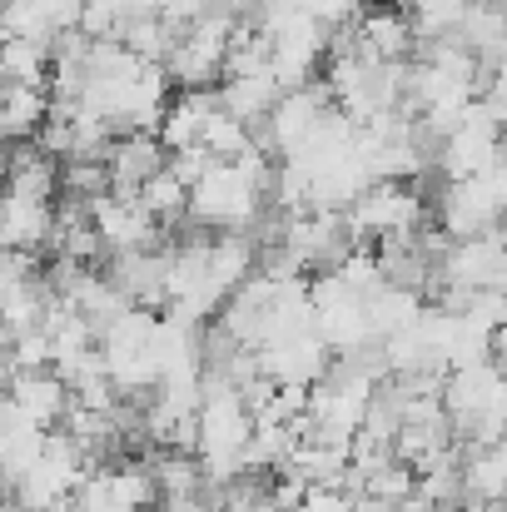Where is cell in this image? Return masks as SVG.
I'll use <instances>...</instances> for the list:
<instances>
[{"instance_id": "cell-2", "label": "cell", "mask_w": 507, "mask_h": 512, "mask_svg": "<svg viewBox=\"0 0 507 512\" xmlns=\"http://www.w3.org/2000/svg\"><path fill=\"white\" fill-rule=\"evenodd\" d=\"M423 189L418 184H393V179H373L353 204H348V229L358 239V249L378 244V239H403L423 229Z\"/></svg>"}, {"instance_id": "cell-16", "label": "cell", "mask_w": 507, "mask_h": 512, "mask_svg": "<svg viewBox=\"0 0 507 512\" xmlns=\"http://www.w3.org/2000/svg\"><path fill=\"white\" fill-rule=\"evenodd\" d=\"M199 145H204L219 165H234L239 155H249V150H254V130H249V125H239L234 115L214 110V115L204 120V130H199Z\"/></svg>"}, {"instance_id": "cell-12", "label": "cell", "mask_w": 507, "mask_h": 512, "mask_svg": "<svg viewBox=\"0 0 507 512\" xmlns=\"http://www.w3.org/2000/svg\"><path fill=\"white\" fill-rule=\"evenodd\" d=\"M145 463H150V473H155L160 503H174V498H204V493H209V483H204V463H199L194 453L155 448Z\"/></svg>"}, {"instance_id": "cell-13", "label": "cell", "mask_w": 507, "mask_h": 512, "mask_svg": "<svg viewBox=\"0 0 507 512\" xmlns=\"http://www.w3.org/2000/svg\"><path fill=\"white\" fill-rule=\"evenodd\" d=\"M363 309H368V334H373V343H383V339H393V334H403L423 314V294L383 284V289H373L363 299Z\"/></svg>"}, {"instance_id": "cell-14", "label": "cell", "mask_w": 507, "mask_h": 512, "mask_svg": "<svg viewBox=\"0 0 507 512\" xmlns=\"http://www.w3.org/2000/svg\"><path fill=\"white\" fill-rule=\"evenodd\" d=\"M140 204L150 209V219L160 224V229H179L184 219H189V184H179L174 179V170H160L155 179H145V189H140Z\"/></svg>"}, {"instance_id": "cell-7", "label": "cell", "mask_w": 507, "mask_h": 512, "mask_svg": "<svg viewBox=\"0 0 507 512\" xmlns=\"http://www.w3.org/2000/svg\"><path fill=\"white\" fill-rule=\"evenodd\" d=\"M10 398H15V408L35 423V428H60V418H65V408H70V388H65V378L55 373V368H45V373H10L5 383H0Z\"/></svg>"}, {"instance_id": "cell-18", "label": "cell", "mask_w": 507, "mask_h": 512, "mask_svg": "<svg viewBox=\"0 0 507 512\" xmlns=\"http://www.w3.org/2000/svg\"><path fill=\"white\" fill-rule=\"evenodd\" d=\"M413 493H418V473L408 468V463H388V468H378V473H368L363 478V493L358 498H378V503H393V508H403V503H413Z\"/></svg>"}, {"instance_id": "cell-19", "label": "cell", "mask_w": 507, "mask_h": 512, "mask_svg": "<svg viewBox=\"0 0 507 512\" xmlns=\"http://www.w3.org/2000/svg\"><path fill=\"white\" fill-rule=\"evenodd\" d=\"M214 165H219V160H214L204 145H189V150H174V155H169V170H174V179H179V184H189V189H194L204 174L214 170Z\"/></svg>"}, {"instance_id": "cell-10", "label": "cell", "mask_w": 507, "mask_h": 512, "mask_svg": "<svg viewBox=\"0 0 507 512\" xmlns=\"http://www.w3.org/2000/svg\"><path fill=\"white\" fill-rule=\"evenodd\" d=\"M50 120V95L35 85H5L0 90V140L5 145H25L40 135V125Z\"/></svg>"}, {"instance_id": "cell-8", "label": "cell", "mask_w": 507, "mask_h": 512, "mask_svg": "<svg viewBox=\"0 0 507 512\" xmlns=\"http://www.w3.org/2000/svg\"><path fill=\"white\" fill-rule=\"evenodd\" d=\"M463 498L478 508H503L507 498V438L488 443V448H463Z\"/></svg>"}, {"instance_id": "cell-24", "label": "cell", "mask_w": 507, "mask_h": 512, "mask_svg": "<svg viewBox=\"0 0 507 512\" xmlns=\"http://www.w3.org/2000/svg\"><path fill=\"white\" fill-rule=\"evenodd\" d=\"M5 512H30V508H20V503H5Z\"/></svg>"}, {"instance_id": "cell-9", "label": "cell", "mask_w": 507, "mask_h": 512, "mask_svg": "<svg viewBox=\"0 0 507 512\" xmlns=\"http://www.w3.org/2000/svg\"><path fill=\"white\" fill-rule=\"evenodd\" d=\"M214 110H219V90H174L165 120H160V145H165L169 155L199 145V130H204V120Z\"/></svg>"}, {"instance_id": "cell-23", "label": "cell", "mask_w": 507, "mask_h": 512, "mask_svg": "<svg viewBox=\"0 0 507 512\" xmlns=\"http://www.w3.org/2000/svg\"><path fill=\"white\" fill-rule=\"evenodd\" d=\"M249 512H284V508H274V503L264 498V503H254V508H249Z\"/></svg>"}, {"instance_id": "cell-22", "label": "cell", "mask_w": 507, "mask_h": 512, "mask_svg": "<svg viewBox=\"0 0 507 512\" xmlns=\"http://www.w3.org/2000/svg\"><path fill=\"white\" fill-rule=\"evenodd\" d=\"M5 184H10V145L0 140V194H5Z\"/></svg>"}, {"instance_id": "cell-21", "label": "cell", "mask_w": 507, "mask_h": 512, "mask_svg": "<svg viewBox=\"0 0 507 512\" xmlns=\"http://www.w3.org/2000/svg\"><path fill=\"white\" fill-rule=\"evenodd\" d=\"M493 363H498V373H507V324L493 334Z\"/></svg>"}, {"instance_id": "cell-5", "label": "cell", "mask_w": 507, "mask_h": 512, "mask_svg": "<svg viewBox=\"0 0 507 512\" xmlns=\"http://www.w3.org/2000/svg\"><path fill=\"white\" fill-rule=\"evenodd\" d=\"M169 165V150L160 145V135H115L105 150V174H110V194H140L145 179Z\"/></svg>"}, {"instance_id": "cell-17", "label": "cell", "mask_w": 507, "mask_h": 512, "mask_svg": "<svg viewBox=\"0 0 507 512\" xmlns=\"http://www.w3.org/2000/svg\"><path fill=\"white\" fill-rule=\"evenodd\" d=\"M413 5V30H418V45L423 40H438V35H458L473 0H408Z\"/></svg>"}, {"instance_id": "cell-1", "label": "cell", "mask_w": 507, "mask_h": 512, "mask_svg": "<svg viewBox=\"0 0 507 512\" xmlns=\"http://www.w3.org/2000/svg\"><path fill=\"white\" fill-rule=\"evenodd\" d=\"M229 10H204L199 20H189L174 40L165 60V75L174 90H219L224 80V55H229V35H234Z\"/></svg>"}, {"instance_id": "cell-4", "label": "cell", "mask_w": 507, "mask_h": 512, "mask_svg": "<svg viewBox=\"0 0 507 512\" xmlns=\"http://www.w3.org/2000/svg\"><path fill=\"white\" fill-rule=\"evenodd\" d=\"M353 35L363 45V55H373L378 65H408L418 55V30H413V15L393 0H373L358 10L353 20Z\"/></svg>"}, {"instance_id": "cell-6", "label": "cell", "mask_w": 507, "mask_h": 512, "mask_svg": "<svg viewBox=\"0 0 507 512\" xmlns=\"http://www.w3.org/2000/svg\"><path fill=\"white\" fill-rule=\"evenodd\" d=\"M50 239H55V204L0 194V249L5 254H50Z\"/></svg>"}, {"instance_id": "cell-20", "label": "cell", "mask_w": 507, "mask_h": 512, "mask_svg": "<svg viewBox=\"0 0 507 512\" xmlns=\"http://www.w3.org/2000/svg\"><path fill=\"white\" fill-rule=\"evenodd\" d=\"M294 512H353V498L343 488H309Z\"/></svg>"}, {"instance_id": "cell-3", "label": "cell", "mask_w": 507, "mask_h": 512, "mask_svg": "<svg viewBox=\"0 0 507 512\" xmlns=\"http://www.w3.org/2000/svg\"><path fill=\"white\" fill-rule=\"evenodd\" d=\"M507 219L503 199L488 179H458L443 189L438 199V229L458 244V239H483V234H498Z\"/></svg>"}, {"instance_id": "cell-11", "label": "cell", "mask_w": 507, "mask_h": 512, "mask_svg": "<svg viewBox=\"0 0 507 512\" xmlns=\"http://www.w3.org/2000/svg\"><path fill=\"white\" fill-rule=\"evenodd\" d=\"M279 85H274V75H239V80H224L219 85V110L224 115H234L239 125H249V130H259L264 120H269V110L279 105Z\"/></svg>"}, {"instance_id": "cell-15", "label": "cell", "mask_w": 507, "mask_h": 512, "mask_svg": "<svg viewBox=\"0 0 507 512\" xmlns=\"http://www.w3.org/2000/svg\"><path fill=\"white\" fill-rule=\"evenodd\" d=\"M50 45H35V40H0V65H5V85H35L45 90L50 85Z\"/></svg>"}]
</instances>
